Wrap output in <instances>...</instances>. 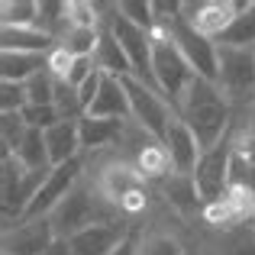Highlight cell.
<instances>
[{"label":"cell","mask_w":255,"mask_h":255,"mask_svg":"<svg viewBox=\"0 0 255 255\" xmlns=\"http://www.w3.org/2000/svg\"><path fill=\"white\" fill-rule=\"evenodd\" d=\"M174 113L194 129L204 152H210L233 129V113L230 104H226V94L220 91L217 81H207V78H194L184 97H181V104L174 107Z\"/></svg>","instance_id":"6da1fadb"},{"label":"cell","mask_w":255,"mask_h":255,"mask_svg":"<svg viewBox=\"0 0 255 255\" xmlns=\"http://www.w3.org/2000/svg\"><path fill=\"white\" fill-rule=\"evenodd\" d=\"M152 71H155L158 91L171 100V107L181 104L184 91L197 78L194 68L187 65V58L181 55V49L174 45V39L165 29H152Z\"/></svg>","instance_id":"7a4b0ae2"},{"label":"cell","mask_w":255,"mask_h":255,"mask_svg":"<svg viewBox=\"0 0 255 255\" xmlns=\"http://www.w3.org/2000/svg\"><path fill=\"white\" fill-rule=\"evenodd\" d=\"M233 145H236V139H233V129H230L210 152H204L197 171H194V187H197V197L204 200V204H220L226 187H230Z\"/></svg>","instance_id":"3957f363"},{"label":"cell","mask_w":255,"mask_h":255,"mask_svg":"<svg viewBox=\"0 0 255 255\" xmlns=\"http://www.w3.org/2000/svg\"><path fill=\"white\" fill-rule=\"evenodd\" d=\"M126 87V97H129V113H132V120H136L139 126H142L145 132H149L152 139H162L165 142V132H168V126H171V113H168V104L162 100V94L158 91H152L149 84H142L139 78H132V75H126V78H120Z\"/></svg>","instance_id":"277c9868"},{"label":"cell","mask_w":255,"mask_h":255,"mask_svg":"<svg viewBox=\"0 0 255 255\" xmlns=\"http://www.w3.org/2000/svg\"><path fill=\"white\" fill-rule=\"evenodd\" d=\"M110 32L117 36V42L123 45L126 58H129L132 78H139V81L149 84L152 91H158L155 71H152V32H145V29H139V26L126 23V19L117 13V6H113V16H110ZM158 94H162V91H158Z\"/></svg>","instance_id":"5b68a950"},{"label":"cell","mask_w":255,"mask_h":255,"mask_svg":"<svg viewBox=\"0 0 255 255\" xmlns=\"http://www.w3.org/2000/svg\"><path fill=\"white\" fill-rule=\"evenodd\" d=\"M217 84L226 97H249L255 94V49H230L217 45Z\"/></svg>","instance_id":"8992f818"},{"label":"cell","mask_w":255,"mask_h":255,"mask_svg":"<svg viewBox=\"0 0 255 255\" xmlns=\"http://www.w3.org/2000/svg\"><path fill=\"white\" fill-rule=\"evenodd\" d=\"M168 36L174 39V45L181 49V55L187 58V65L194 68L197 78H207V81H217V71H220V62H217V42L207 36H200L194 26H187L184 19H178L174 26H168Z\"/></svg>","instance_id":"52a82bcc"},{"label":"cell","mask_w":255,"mask_h":255,"mask_svg":"<svg viewBox=\"0 0 255 255\" xmlns=\"http://www.w3.org/2000/svg\"><path fill=\"white\" fill-rule=\"evenodd\" d=\"M78 174H81V158H71V162H65V165H55V168L49 171V178H45V184L39 187L36 200L29 204V210H26L23 220L49 217V213L78 187Z\"/></svg>","instance_id":"ba28073f"},{"label":"cell","mask_w":255,"mask_h":255,"mask_svg":"<svg viewBox=\"0 0 255 255\" xmlns=\"http://www.w3.org/2000/svg\"><path fill=\"white\" fill-rule=\"evenodd\" d=\"M97 207H94V197H91V191L87 187L78 184L75 191L68 194V197L62 200V204L55 207V210L49 213V220H52V226H55V236L58 239H71L75 233H81L87 230V226H94L97 223Z\"/></svg>","instance_id":"9c48e42d"},{"label":"cell","mask_w":255,"mask_h":255,"mask_svg":"<svg viewBox=\"0 0 255 255\" xmlns=\"http://www.w3.org/2000/svg\"><path fill=\"white\" fill-rule=\"evenodd\" d=\"M239 13V3H220V0H197V3H181V19L200 32V36L217 42Z\"/></svg>","instance_id":"30bf717a"},{"label":"cell","mask_w":255,"mask_h":255,"mask_svg":"<svg viewBox=\"0 0 255 255\" xmlns=\"http://www.w3.org/2000/svg\"><path fill=\"white\" fill-rule=\"evenodd\" d=\"M55 239L58 236L49 217L23 220L13 230H3V255H42Z\"/></svg>","instance_id":"8fae6325"},{"label":"cell","mask_w":255,"mask_h":255,"mask_svg":"<svg viewBox=\"0 0 255 255\" xmlns=\"http://www.w3.org/2000/svg\"><path fill=\"white\" fill-rule=\"evenodd\" d=\"M162 145H165V152H168L171 165H174L181 174H194V171H197L200 158H204V149H200L194 129L178 117V113H174V120H171L168 132H165V142H162Z\"/></svg>","instance_id":"7c38bea8"},{"label":"cell","mask_w":255,"mask_h":255,"mask_svg":"<svg viewBox=\"0 0 255 255\" xmlns=\"http://www.w3.org/2000/svg\"><path fill=\"white\" fill-rule=\"evenodd\" d=\"M84 117H91V120H126V117H132L123 81L113 78V75H104V84H100L97 100L91 104V110H87Z\"/></svg>","instance_id":"4fadbf2b"},{"label":"cell","mask_w":255,"mask_h":255,"mask_svg":"<svg viewBox=\"0 0 255 255\" xmlns=\"http://www.w3.org/2000/svg\"><path fill=\"white\" fill-rule=\"evenodd\" d=\"M123 239L126 236L120 233V226H113V223H94V226H87V230L75 233L68 243H71V252H75V255H110L120 243H123Z\"/></svg>","instance_id":"5bb4252c"},{"label":"cell","mask_w":255,"mask_h":255,"mask_svg":"<svg viewBox=\"0 0 255 255\" xmlns=\"http://www.w3.org/2000/svg\"><path fill=\"white\" fill-rule=\"evenodd\" d=\"M45 149H49L52 168L78 158V152H81V126H78V120H62L52 129H45Z\"/></svg>","instance_id":"9a60e30c"},{"label":"cell","mask_w":255,"mask_h":255,"mask_svg":"<svg viewBox=\"0 0 255 255\" xmlns=\"http://www.w3.org/2000/svg\"><path fill=\"white\" fill-rule=\"evenodd\" d=\"M49 68V55H29V52H0V78L10 84H26L39 71Z\"/></svg>","instance_id":"2e32d148"},{"label":"cell","mask_w":255,"mask_h":255,"mask_svg":"<svg viewBox=\"0 0 255 255\" xmlns=\"http://www.w3.org/2000/svg\"><path fill=\"white\" fill-rule=\"evenodd\" d=\"M55 39L42 29H0V49L3 52H29V55H49L55 49Z\"/></svg>","instance_id":"e0dca14e"},{"label":"cell","mask_w":255,"mask_h":255,"mask_svg":"<svg viewBox=\"0 0 255 255\" xmlns=\"http://www.w3.org/2000/svg\"><path fill=\"white\" fill-rule=\"evenodd\" d=\"M94 62H97V68L104 71V75H113V78L132 75L129 58H126L123 45L117 42V36H113L110 29H100V42H97V52H94Z\"/></svg>","instance_id":"ac0fdd59"},{"label":"cell","mask_w":255,"mask_h":255,"mask_svg":"<svg viewBox=\"0 0 255 255\" xmlns=\"http://www.w3.org/2000/svg\"><path fill=\"white\" fill-rule=\"evenodd\" d=\"M217 45H230V49H255V3H239V13L226 32L217 39Z\"/></svg>","instance_id":"d6986e66"},{"label":"cell","mask_w":255,"mask_h":255,"mask_svg":"<svg viewBox=\"0 0 255 255\" xmlns=\"http://www.w3.org/2000/svg\"><path fill=\"white\" fill-rule=\"evenodd\" d=\"M13 158H16L26 171H52L49 149H45V132L29 126V129H26V136H23V142H19L16 152H13Z\"/></svg>","instance_id":"ffe728a7"},{"label":"cell","mask_w":255,"mask_h":255,"mask_svg":"<svg viewBox=\"0 0 255 255\" xmlns=\"http://www.w3.org/2000/svg\"><path fill=\"white\" fill-rule=\"evenodd\" d=\"M36 29H42L45 36H52L55 42H62V36L71 29V3H62V0H42V3H39Z\"/></svg>","instance_id":"44dd1931"},{"label":"cell","mask_w":255,"mask_h":255,"mask_svg":"<svg viewBox=\"0 0 255 255\" xmlns=\"http://www.w3.org/2000/svg\"><path fill=\"white\" fill-rule=\"evenodd\" d=\"M123 120H91L81 117L78 126H81V149H100V145H110L113 139H120L123 132Z\"/></svg>","instance_id":"7402d4cb"},{"label":"cell","mask_w":255,"mask_h":255,"mask_svg":"<svg viewBox=\"0 0 255 255\" xmlns=\"http://www.w3.org/2000/svg\"><path fill=\"white\" fill-rule=\"evenodd\" d=\"M36 19H39L36 0H3V6H0V23H3V29H32Z\"/></svg>","instance_id":"603a6c76"},{"label":"cell","mask_w":255,"mask_h":255,"mask_svg":"<svg viewBox=\"0 0 255 255\" xmlns=\"http://www.w3.org/2000/svg\"><path fill=\"white\" fill-rule=\"evenodd\" d=\"M100 42V29H87V26H71L68 32L62 36V49L68 52L71 58H94Z\"/></svg>","instance_id":"cb8c5ba5"},{"label":"cell","mask_w":255,"mask_h":255,"mask_svg":"<svg viewBox=\"0 0 255 255\" xmlns=\"http://www.w3.org/2000/svg\"><path fill=\"white\" fill-rule=\"evenodd\" d=\"M55 78L49 75V68L39 71L36 78H29L26 81V100H29V107H55Z\"/></svg>","instance_id":"d4e9b609"},{"label":"cell","mask_w":255,"mask_h":255,"mask_svg":"<svg viewBox=\"0 0 255 255\" xmlns=\"http://www.w3.org/2000/svg\"><path fill=\"white\" fill-rule=\"evenodd\" d=\"M117 13L145 32L155 29V13H152V3H145V0H123V3H117Z\"/></svg>","instance_id":"484cf974"},{"label":"cell","mask_w":255,"mask_h":255,"mask_svg":"<svg viewBox=\"0 0 255 255\" xmlns=\"http://www.w3.org/2000/svg\"><path fill=\"white\" fill-rule=\"evenodd\" d=\"M0 126H3V158L6 155H13L16 152V145L23 142V136H26V120H23V113H3V120H0Z\"/></svg>","instance_id":"4316f807"},{"label":"cell","mask_w":255,"mask_h":255,"mask_svg":"<svg viewBox=\"0 0 255 255\" xmlns=\"http://www.w3.org/2000/svg\"><path fill=\"white\" fill-rule=\"evenodd\" d=\"M26 107H29V100H26V84H10V81L0 84V110L3 113H23Z\"/></svg>","instance_id":"83f0119b"},{"label":"cell","mask_w":255,"mask_h":255,"mask_svg":"<svg viewBox=\"0 0 255 255\" xmlns=\"http://www.w3.org/2000/svg\"><path fill=\"white\" fill-rule=\"evenodd\" d=\"M23 120L26 126H32V129H52L55 123H62V113L55 110V107H26L23 110Z\"/></svg>","instance_id":"f1b7e54d"},{"label":"cell","mask_w":255,"mask_h":255,"mask_svg":"<svg viewBox=\"0 0 255 255\" xmlns=\"http://www.w3.org/2000/svg\"><path fill=\"white\" fill-rule=\"evenodd\" d=\"M139 255H184V249L174 236H149L139 246Z\"/></svg>","instance_id":"f546056e"},{"label":"cell","mask_w":255,"mask_h":255,"mask_svg":"<svg viewBox=\"0 0 255 255\" xmlns=\"http://www.w3.org/2000/svg\"><path fill=\"white\" fill-rule=\"evenodd\" d=\"M168 197L181 207V210H191V207L197 204V187H194V178H184V181L168 184Z\"/></svg>","instance_id":"4dcf8cb0"},{"label":"cell","mask_w":255,"mask_h":255,"mask_svg":"<svg viewBox=\"0 0 255 255\" xmlns=\"http://www.w3.org/2000/svg\"><path fill=\"white\" fill-rule=\"evenodd\" d=\"M220 255H255V233H236L233 239H226Z\"/></svg>","instance_id":"1f68e13d"},{"label":"cell","mask_w":255,"mask_h":255,"mask_svg":"<svg viewBox=\"0 0 255 255\" xmlns=\"http://www.w3.org/2000/svg\"><path fill=\"white\" fill-rule=\"evenodd\" d=\"M42 255H75V252H71V243H68V239H55V243H52Z\"/></svg>","instance_id":"d6a6232c"},{"label":"cell","mask_w":255,"mask_h":255,"mask_svg":"<svg viewBox=\"0 0 255 255\" xmlns=\"http://www.w3.org/2000/svg\"><path fill=\"white\" fill-rule=\"evenodd\" d=\"M110 255H139V249H136V243H132V239H123V243H120Z\"/></svg>","instance_id":"836d02e7"}]
</instances>
